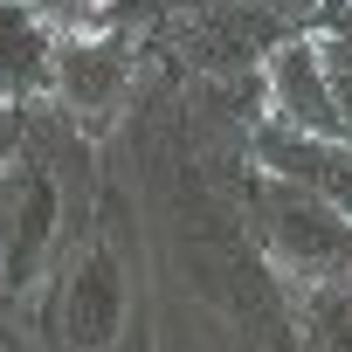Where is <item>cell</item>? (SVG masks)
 I'll list each match as a JSON object with an SVG mask.
<instances>
[{
	"label": "cell",
	"instance_id": "1",
	"mask_svg": "<svg viewBox=\"0 0 352 352\" xmlns=\"http://www.w3.org/2000/svg\"><path fill=\"white\" fill-rule=\"evenodd\" d=\"M63 242V180L28 145L0 159V290L21 297L49 276V256Z\"/></svg>",
	"mask_w": 352,
	"mask_h": 352
},
{
	"label": "cell",
	"instance_id": "2",
	"mask_svg": "<svg viewBox=\"0 0 352 352\" xmlns=\"http://www.w3.org/2000/svg\"><path fill=\"white\" fill-rule=\"evenodd\" d=\"M263 242L297 290L352 276V221L290 180H263Z\"/></svg>",
	"mask_w": 352,
	"mask_h": 352
},
{
	"label": "cell",
	"instance_id": "3",
	"mask_svg": "<svg viewBox=\"0 0 352 352\" xmlns=\"http://www.w3.org/2000/svg\"><path fill=\"white\" fill-rule=\"evenodd\" d=\"M131 35L118 28H83V35H63L56 42V63H49V97L69 111L76 131H111L118 111L131 104Z\"/></svg>",
	"mask_w": 352,
	"mask_h": 352
},
{
	"label": "cell",
	"instance_id": "4",
	"mask_svg": "<svg viewBox=\"0 0 352 352\" xmlns=\"http://www.w3.org/2000/svg\"><path fill=\"white\" fill-rule=\"evenodd\" d=\"M173 42L187 49L194 69L208 76H242L256 63H270L290 42V21H276L270 8H249V0H194L180 21H166Z\"/></svg>",
	"mask_w": 352,
	"mask_h": 352
},
{
	"label": "cell",
	"instance_id": "5",
	"mask_svg": "<svg viewBox=\"0 0 352 352\" xmlns=\"http://www.w3.org/2000/svg\"><path fill=\"white\" fill-rule=\"evenodd\" d=\"M63 338H69V352H111L118 345V331H124V318H131V304H124V270H118V256L111 249H83L76 256V270H69V283H63Z\"/></svg>",
	"mask_w": 352,
	"mask_h": 352
},
{
	"label": "cell",
	"instance_id": "6",
	"mask_svg": "<svg viewBox=\"0 0 352 352\" xmlns=\"http://www.w3.org/2000/svg\"><path fill=\"white\" fill-rule=\"evenodd\" d=\"M263 69H270L263 97H270V111H276L283 131H297V138H338L345 131V118L331 104V83H324V63H318V49L304 35H290Z\"/></svg>",
	"mask_w": 352,
	"mask_h": 352
},
{
	"label": "cell",
	"instance_id": "7",
	"mask_svg": "<svg viewBox=\"0 0 352 352\" xmlns=\"http://www.w3.org/2000/svg\"><path fill=\"white\" fill-rule=\"evenodd\" d=\"M256 166L270 180H290L304 194H318L324 208H338L352 221V145L338 138H297V131H263L256 138Z\"/></svg>",
	"mask_w": 352,
	"mask_h": 352
},
{
	"label": "cell",
	"instance_id": "8",
	"mask_svg": "<svg viewBox=\"0 0 352 352\" xmlns=\"http://www.w3.org/2000/svg\"><path fill=\"white\" fill-rule=\"evenodd\" d=\"M56 63V28L28 8V0H0V104H28L49 90Z\"/></svg>",
	"mask_w": 352,
	"mask_h": 352
},
{
	"label": "cell",
	"instance_id": "9",
	"mask_svg": "<svg viewBox=\"0 0 352 352\" xmlns=\"http://www.w3.org/2000/svg\"><path fill=\"white\" fill-rule=\"evenodd\" d=\"M297 331L304 352H352V276L297 290Z\"/></svg>",
	"mask_w": 352,
	"mask_h": 352
},
{
	"label": "cell",
	"instance_id": "10",
	"mask_svg": "<svg viewBox=\"0 0 352 352\" xmlns=\"http://www.w3.org/2000/svg\"><path fill=\"white\" fill-rule=\"evenodd\" d=\"M28 8L42 14V21H63V28H90V14H97V0H28Z\"/></svg>",
	"mask_w": 352,
	"mask_h": 352
},
{
	"label": "cell",
	"instance_id": "11",
	"mask_svg": "<svg viewBox=\"0 0 352 352\" xmlns=\"http://www.w3.org/2000/svg\"><path fill=\"white\" fill-rule=\"evenodd\" d=\"M249 8H270L276 21H297V14H311V8H318V0H249Z\"/></svg>",
	"mask_w": 352,
	"mask_h": 352
},
{
	"label": "cell",
	"instance_id": "12",
	"mask_svg": "<svg viewBox=\"0 0 352 352\" xmlns=\"http://www.w3.org/2000/svg\"><path fill=\"white\" fill-rule=\"evenodd\" d=\"M14 152V104H0V159Z\"/></svg>",
	"mask_w": 352,
	"mask_h": 352
},
{
	"label": "cell",
	"instance_id": "13",
	"mask_svg": "<svg viewBox=\"0 0 352 352\" xmlns=\"http://www.w3.org/2000/svg\"><path fill=\"white\" fill-rule=\"evenodd\" d=\"M0 352H21V338H8V331H0Z\"/></svg>",
	"mask_w": 352,
	"mask_h": 352
}]
</instances>
